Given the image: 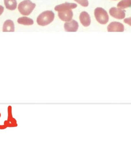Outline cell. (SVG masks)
I'll return each instance as SVG.
<instances>
[{
    "mask_svg": "<svg viewBox=\"0 0 131 147\" xmlns=\"http://www.w3.org/2000/svg\"><path fill=\"white\" fill-rule=\"evenodd\" d=\"M55 14L52 11H45L40 14L37 18V23L41 26H45L50 24L54 19Z\"/></svg>",
    "mask_w": 131,
    "mask_h": 147,
    "instance_id": "1",
    "label": "cell"
},
{
    "mask_svg": "<svg viewBox=\"0 0 131 147\" xmlns=\"http://www.w3.org/2000/svg\"><path fill=\"white\" fill-rule=\"evenodd\" d=\"M36 6L30 0H25L18 5V11L23 16H29Z\"/></svg>",
    "mask_w": 131,
    "mask_h": 147,
    "instance_id": "2",
    "label": "cell"
},
{
    "mask_svg": "<svg viewBox=\"0 0 131 147\" xmlns=\"http://www.w3.org/2000/svg\"><path fill=\"white\" fill-rule=\"evenodd\" d=\"M94 15L96 21L100 24L105 25L108 22V14L103 8L100 7L96 8L95 9Z\"/></svg>",
    "mask_w": 131,
    "mask_h": 147,
    "instance_id": "3",
    "label": "cell"
},
{
    "mask_svg": "<svg viewBox=\"0 0 131 147\" xmlns=\"http://www.w3.org/2000/svg\"><path fill=\"white\" fill-rule=\"evenodd\" d=\"M77 6V5L75 3H71L66 2L64 4L58 5L54 8L55 11L58 12H64L70 10L71 9H75Z\"/></svg>",
    "mask_w": 131,
    "mask_h": 147,
    "instance_id": "4",
    "label": "cell"
},
{
    "mask_svg": "<svg viewBox=\"0 0 131 147\" xmlns=\"http://www.w3.org/2000/svg\"><path fill=\"white\" fill-rule=\"evenodd\" d=\"M107 30L109 32H124V26L119 22H113L109 25L107 27Z\"/></svg>",
    "mask_w": 131,
    "mask_h": 147,
    "instance_id": "5",
    "label": "cell"
},
{
    "mask_svg": "<svg viewBox=\"0 0 131 147\" xmlns=\"http://www.w3.org/2000/svg\"><path fill=\"white\" fill-rule=\"evenodd\" d=\"M110 14L113 18L119 20L124 19L126 16V13L124 10L116 7H112L109 10Z\"/></svg>",
    "mask_w": 131,
    "mask_h": 147,
    "instance_id": "6",
    "label": "cell"
},
{
    "mask_svg": "<svg viewBox=\"0 0 131 147\" xmlns=\"http://www.w3.org/2000/svg\"><path fill=\"white\" fill-rule=\"evenodd\" d=\"M64 28L66 32H76L78 29V23L75 20H71L64 24Z\"/></svg>",
    "mask_w": 131,
    "mask_h": 147,
    "instance_id": "7",
    "label": "cell"
},
{
    "mask_svg": "<svg viewBox=\"0 0 131 147\" xmlns=\"http://www.w3.org/2000/svg\"><path fill=\"white\" fill-rule=\"evenodd\" d=\"M58 16L61 20L68 22L71 21L73 16V13L72 11L70 10L66 11L58 12Z\"/></svg>",
    "mask_w": 131,
    "mask_h": 147,
    "instance_id": "8",
    "label": "cell"
},
{
    "mask_svg": "<svg viewBox=\"0 0 131 147\" xmlns=\"http://www.w3.org/2000/svg\"><path fill=\"white\" fill-rule=\"evenodd\" d=\"M79 20L81 23L84 27H88L91 24V18L89 14L87 12L83 11L81 12L79 16Z\"/></svg>",
    "mask_w": 131,
    "mask_h": 147,
    "instance_id": "9",
    "label": "cell"
},
{
    "mask_svg": "<svg viewBox=\"0 0 131 147\" xmlns=\"http://www.w3.org/2000/svg\"><path fill=\"white\" fill-rule=\"evenodd\" d=\"M3 32H14V24L12 20H7L5 22L3 27Z\"/></svg>",
    "mask_w": 131,
    "mask_h": 147,
    "instance_id": "10",
    "label": "cell"
},
{
    "mask_svg": "<svg viewBox=\"0 0 131 147\" xmlns=\"http://www.w3.org/2000/svg\"><path fill=\"white\" fill-rule=\"evenodd\" d=\"M18 23L21 25L29 26L33 25L34 22L31 18L24 16V17H21L18 18Z\"/></svg>",
    "mask_w": 131,
    "mask_h": 147,
    "instance_id": "11",
    "label": "cell"
},
{
    "mask_svg": "<svg viewBox=\"0 0 131 147\" xmlns=\"http://www.w3.org/2000/svg\"><path fill=\"white\" fill-rule=\"evenodd\" d=\"M4 4L6 8L10 10H14L17 7L16 0H4Z\"/></svg>",
    "mask_w": 131,
    "mask_h": 147,
    "instance_id": "12",
    "label": "cell"
},
{
    "mask_svg": "<svg viewBox=\"0 0 131 147\" xmlns=\"http://www.w3.org/2000/svg\"><path fill=\"white\" fill-rule=\"evenodd\" d=\"M117 7L119 9H126L131 8V0H122L118 3Z\"/></svg>",
    "mask_w": 131,
    "mask_h": 147,
    "instance_id": "13",
    "label": "cell"
},
{
    "mask_svg": "<svg viewBox=\"0 0 131 147\" xmlns=\"http://www.w3.org/2000/svg\"><path fill=\"white\" fill-rule=\"evenodd\" d=\"M76 2L81 5L83 7H87L89 5V2L88 0H74Z\"/></svg>",
    "mask_w": 131,
    "mask_h": 147,
    "instance_id": "14",
    "label": "cell"
},
{
    "mask_svg": "<svg viewBox=\"0 0 131 147\" xmlns=\"http://www.w3.org/2000/svg\"><path fill=\"white\" fill-rule=\"evenodd\" d=\"M124 22L131 26V17L129 18H125L124 20Z\"/></svg>",
    "mask_w": 131,
    "mask_h": 147,
    "instance_id": "15",
    "label": "cell"
},
{
    "mask_svg": "<svg viewBox=\"0 0 131 147\" xmlns=\"http://www.w3.org/2000/svg\"><path fill=\"white\" fill-rule=\"evenodd\" d=\"M4 11V7L0 5V16L3 13V12Z\"/></svg>",
    "mask_w": 131,
    "mask_h": 147,
    "instance_id": "16",
    "label": "cell"
},
{
    "mask_svg": "<svg viewBox=\"0 0 131 147\" xmlns=\"http://www.w3.org/2000/svg\"><path fill=\"white\" fill-rule=\"evenodd\" d=\"M113 1H116V0H113Z\"/></svg>",
    "mask_w": 131,
    "mask_h": 147,
    "instance_id": "17",
    "label": "cell"
}]
</instances>
